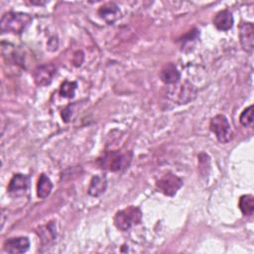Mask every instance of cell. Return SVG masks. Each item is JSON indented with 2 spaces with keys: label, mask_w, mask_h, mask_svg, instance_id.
Returning <instances> with one entry per match:
<instances>
[{
  "label": "cell",
  "mask_w": 254,
  "mask_h": 254,
  "mask_svg": "<svg viewBox=\"0 0 254 254\" xmlns=\"http://www.w3.org/2000/svg\"><path fill=\"white\" fill-rule=\"evenodd\" d=\"M98 15L107 24H113L117 19L120 18L121 12L115 3H106L98 9Z\"/></svg>",
  "instance_id": "obj_10"
},
{
  "label": "cell",
  "mask_w": 254,
  "mask_h": 254,
  "mask_svg": "<svg viewBox=\"0 0 254 254\" xmlns=\"http://www.w3.org/2000/svg\"><path fill=\"white\" fill-rule=\"evenodd\" d=\"M233 22L232 13L227 9L219 11L213 18V25L220 31L230 30L233 26Z\"/></svg>",
  "instance_id": "obj_11"
},
{
  "label": "cell",
  "mask_w": 254,
  "mask_h": 254,
  "mask_svg": "<svg viewBox=\"0 0 254 254\" xmlns=\"http://www.w3.org/2000/svg\"><path fill=\"white\" fill-rule=\"evenodd\" d=\"M195 93H196V90L191 84L188 82L184 83L183 85H181V89H180V95H179L180 103H187L192 100L195 97Z\"/></svg>",
  "instance_id": "obj_16"
},
{
  "label": "cell",
  "mask_w": 254,
  "mask_h": 254,
  "mask_svg": "<svg viewBox=\"0 0 254 254\" xmlns=\"http://www.w3.org/2000/svg\"><path fill=\"white\" fill-rule=\"evenodd\" d=\"M56 72H57V68L52 64H45L38 65L33 72L35 83L39 86H46L50 84Z\"/></svg>",
  "instance_id": "obj_6"
},
{
  "label": "cell",
  "mask_w": 254,
  "mask_h": 254,
  "mask_svg": "<svg viewBox=\"0 0 254 254\" xmlns=\"http://www.w3.org/2000/svg\"><path fill=\"white\" fill-rule=\"evenodd\" d=\"M132 153L131 152H121V151H110L105 153L101 158L98 159V164L100 168L111 171L118 172L127 168L131 162Z\"/></svg>",
  "instance_id": "obj_2"
},
{
  "label": "cell",
  "mask_w": 254,
  "mask_h": 254,
  "mask_svg": "<svg viewBox=\"0 0 254 254\" xmlns=\"http://www.w3.org/2000/svg\"><path fill=\"white\" fill-rule=\"evenodd\" d=\"M183 187V181L177 175L168 173L160 178L156 183L157 190L168 196H174Z\"/></svg>",
  "instance_id": "obj_5"
},
{
  "label": "cell",
  "mask_w": 254,
  "mask_h": 254,
  "mask_svg": "<svg viewBox=\"0 0 254 254\" xmlns=\"http://www.w3.org/2000/svg\"><path fill=\"white\" fill-rule=\"evenodd\" d=\"M53 189V184L51 180L45 175L42 174L39 178L38 185H37V193L40 198H46L49 196Z\"/></svg>",
  "instance_id": "obj_14"
},
{
  "label": "cell",
  "mask_w": 254,
  "mask_h": 254,
  "mask_svg": "<svg viewBox=\"0 0 254 254\" xmlns=\"http://www.w3.org/2000/svg\"><path fill=\"white\" fill-rule=\"evenodd\" d=\"M107 188L106 178L103 176H95L91 179L90 185L88 187V193L91 196L101 195Z\"/></svg>",
  "instance_id": "obj_13"
},
{
  "label": "cell",
  "mask_w": 254,
  "mask_h": 254,
  "mask_svg": "<svg viewBox=\"0 0 254 254\" xmlns=\"http://www.w3.org/2000/svg\"><path fill=\"white\" fill-rule=\"evenodd\" d=\"M32 17L23 12H8L5 13L0 22L1 30L4 33L21 34L31 24Z\"/></svg>",
  "instance_id": "obj_1"
},
{
  "label": "cell",
  "mask_w": 254,
  "mask_h": 254,
  "mask_svg": "<svg viewBox=\"0 0 254 254\" xmlns=\"http://www.w3.org/2000/svg\"><path fill=\"white\" fill-rule=\"evenodd\" d=\"M160 77L162 81L166 84H174L179 81L181 75L176 67V65L172 63L167 64L161 70L160 72Z\"/></svg>",
  "instance_id": "obj_12"
},
{
  "label": "cell",
  "mask_w": 254,
  "mask_h": 254,
  "mask_svg": "<svg viewBox=\"0 0 254 254\" xmlns=\"http://www.w3.org/2000/svg\"><path fill=\"white\" fill-rule=\"evenodd\" d=\"M142 219V211L137 206H128L116 212L113 218L114 225L122 230L126 231L133 225L139 224Z\"/></svg>",
  "instance_id": "obj_3"
},
{
  "label": "cell",
  "mask_w": 254,
  "mask_h": 254,
  "mask_svg": "<svg viewBox=\"0 0 254 254\" xmlns=\"http://www.w3.org/2000/svg\"><path fill=\"white\" fill-rule=\"evenodd\" d=\"M209 128L220 143H227L232 138L230 123L223 114H217L212 117L209 123Z\"/></svg>",
  "instance_id": "obj_4"
},
{
  "label": "cell",
  "mask_w": 254,
  "mask_h": 254,
  "mask_svg": "<svg viewBox=\"0 0 254 254\" xmlns=\"http://www.w3.org/2000/svg\"><path fill=\"white\" fill-rule=\"evenodd\" d=\"M30 247V241L25 236L12 237L4 242L3 248L8 253H24Z\"/></svg>",
  "instance_id": "obj_9"
},
{
  "label": "cell",
  "mask_w": 254,
  "mask_h": 254,
  "mask_svg": "<svg viewBox=\"0 0 254 254\" xmlns=\"http://www.w3.org/2000/svg\"><path fill=\"white\" fill-rule=\"evenodd\" d=\"M239 39L242 49L251 54L253 52V41H254V27L252 23L241 22L239 25Z\"/></svg>",
  "instance_id": "obj_7"
},
{
  "label": "cell",
  "mask_w": 254,
  "mask_h": 254,
  "mask_svg": "<svg viewBox=\"0 0 254 254\" xmlns=\"http://www.w3.org/2000/svg\"><path fill=\"white\" fill-rule=\"evenodd\" d=\"M239 121L245 127H249V126L253 125V121H254V119H253V105L248 106L247 108H245L242 111V113L240 114V117H239Z\"/></svg>",
  "instance_id": "obj_18"
},
{
  "label": "cell",
  "mask_w": 254,
  "mask_h": 254,
  "mask_svg": "<svg viewBox=\"0 0 254 254\" xmlns=\"http://www.w3.org/2000/svg\"><path fill=\"white\" fill-rule=\"evenodd\" d=\"M238 206L245 216H251L254 211V196L252 194H243L239 198Z\"/></svg>",
  "instance_id": "obj_15"
},
{
  "label": "cell",
  "mask_w": 254,
  "mask_h": 254,
  "mask_svg": "<svg viewBox=\"0 0 254 254\" xmlns=\"http://www.w3.org/2000/svg\"><path fill=\"white\" fill-rule=\"evenodd\" d=\"M77 87V83L75 81H68L65 80L62 83L60 87V94L63 97L71 98L74 96V91Z\"/></svg>",
  "instance_id": "obj_17"
},
{
  "label": "cell",
  "mask_w": 254,
  "mask_h": 254,
  "mask_svg": "<svg viewBox=\"0 0 254 254\" xmlns=\"http://www.w3.org/2000/svg\"><path fill=\"white\" fill-rule=\"evenodd\" d=\"M30 179L27 175L24 174H15L9 182L8 192L13 195L23 194L29 187Z\"/></svg>",
  "instance_id": "obj_8"
},
{
  "label": "cell",
  "mask_w": 254,
  "mask_h": 254,
  "mask_svg": "<svg viewBox=\"0 0 254 254\" xmlns=\"http://www.w3.org/2000/svg\"><path fill=\"white\" fill-rule=\"evenodd\" d=\"M62 117H63V120H64L65 122H67V121L69 120V117H70L69 106H67L65 109L63 110V112H62Z\"/></svg>",
  "instance_id": "obj_19"
}]
</instances>
